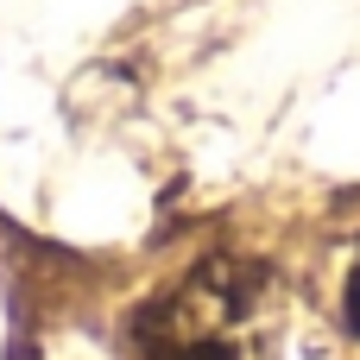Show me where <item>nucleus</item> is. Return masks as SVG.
Here are the masks:
<instances>
[{"label": "nucleus", "mask_w": 360, "mask_h": 360, "mask_svg": "<svg viewBox=\"0 0 360 360\" xmlns=\"http://www.w3.org/2000/svg\"><path fill=\"white\" fill-rule=\"evenodd\" d=\"M240 310H247V291H228L221 272L196 278L146 323V360H240L228 342V323Z\"/></svg>", "instance_id": "obj_1"}, {"label": "nucleus", "mask_w": 360, "mask_h": 360, "mask_svg": "<svg viewBox=\"0 0 360 360\" xmlns=\"http://www.w3.org/2000/svg\"><path fill=\"white\" fill-rule=\"evenodd\" d=\"M342 310H348V329L360 335V247H354V266H348V285H342Z\"/></svg>", "instance_id": "obj_2"}]
</instances>
